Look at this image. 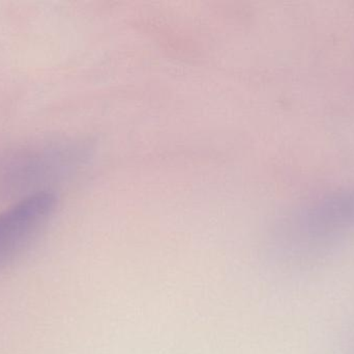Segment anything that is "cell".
Wrapping results in <instances>:
<instances>
[{
    "mask_svg": "<svg viewBox=\"0 0 354 354\" xmlns=\"http://www.w3.org/2000/svg\"><path fill=\"white\" fill-rule=\"evenodd\" d=\"M80 158L79 149L68 143H32L1 150L0 200L52 191L48 186L66 176Z\"/></svg>",
    "mask_w": 354,
    "mask_h": 354,
    "instance_id": "6da1fadb",
    "label": "cell"
},
{
    "mask_svg": "<svg viewBox=\"0 0 354 354\" xmlns=\"http://www.w3.org/2000/svg\"><path fill=\"white\" fill-rule=\"evenodd\" d=\"M56 207L55 193L45 191L18 200L0 213V268L16 261L35 243Z\"/></svg>",
    "mask_w": 354,
    "mask_h": 354,
    "instance_id": "7a4b0ae2",
    "label": "cell"
}]
</instances>
